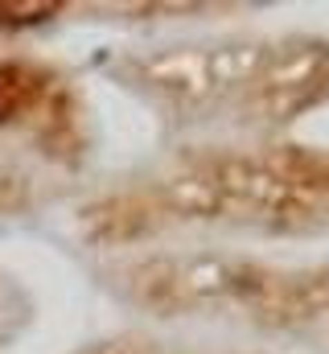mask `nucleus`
Here are the masks:
<instances>
[{
	"label": "nucleus",
	"instance_id": "nucleus-1",
	"mask_svg": "<svg viewBox=\"0 0 329 354\" xmlns=\"http://www.w3.org/2000/svg\"><path fill=\"white\" fill-rule=\"evenodd\" d=\"M79 223L107 248H132L177 227L321 235L329 231V149L198 145L99 194Z\"/></svg>",
	"mask_w": 329,
	"mask_h": 354
},
{
	"label": "nucleus",
	"instance_id": "nucleus-2",
	"mask_svg": "<svg viewBox=\"0 0 329 354\" xmlns=\"http://www.w3.org/2000/svg\"><path fill=\"white\" fill-rule=\"evenodd\" d=\"M124 87L198 128H276L329 99V41L231 37L161 46L115 62Z\"/></svg>",
	"mask_w": 329,
	"mask_h": 354
},
{
	"label": "nucleus",
	"instance_id": "nucleus-3",
	"mask_svg": "<svg viewBox=\"0 0 329 354\" xmlns=\"http://www.w3.org/2000/svg\"><path fill=\"white\" fill-rule=\"evenodd\" d=\"M107 284L157 317H218L329 346L326 268H284L235 252H144L107 268Z\"/></svg>",
	"mask_w": 329,
	"mask_h": 354
},
{
	"label": "nucleus",
	"instance_id": "nucleus-4",
	"mask_svg": "<svg viewBox=\"0 0 329 354\" xmlns=\"http://www.w3.org/2000/svg\"><path fill=\"white\" fill-rule=\"evenodd\" d=\"M25 128L50 165H75L86 153L82 107L70 83L37 58H0V132Z\"/></svg>",
	"mask_w": 329,
	"mask_h": 354
},
{
	"label": "nucleus",
	"instance_id": "nucleus-5",
	"mask_svg": "<svg viewBox=\"0 0 329 354\" xmlns=\"http://www.w3.org/2000/svg\"><path fill=\"white\" fill-rule=\"evenodd\" d=\"M41 198V177L25 169L17 157H0V218L21 214Z\"/></svg>",
	"mask_w": 329,
	"mask_h": 354
},
{
	"label": "nucleus",
	"instance_id": "nucleus-6",
	"mask_svg": "<svg viewBox=\"0 0 329 354\" xmlns=\"http://www.w3.org/2000/svg\"><path fill=\"white\" fill-rule=\"evenodd\" d=\"M82 354H239V351H202V346H177V342H153V338H115L99 342Z\"/></svg>",
	"mask_w": 329,
	"mask_h": 354
},
{
	"label": "nucleus",
	"instance_id": "nucleus-7",
	"mask_svg": "<svg viewBox=\"0 0 329 354\" xmlns=\"http://www.w3.org/2000/svg\"><path fill=\"white\" fill-rule=\"evenodd\" d=\"M25 317H29V301H25L21 284L0 272V342H8L25 326Z\"/></svg>",
	"mask_w": 329,
	"mask_h": 354
},
{
	"label": "nucleus",
	"instance_id": "nucleus-8",
	"mask_svg": "<svg viewBox=\"0 0 329 354\" xmlns=\"http://www.w3.org/2000/svg\"><path fill=\"white\" fill-rule=\"evenodd\" d=\"M54 12H62V4H0V25H33Z\"/></svg>",
	"mask_w": 329,
	"mask_h": 354
}]
</instances>
